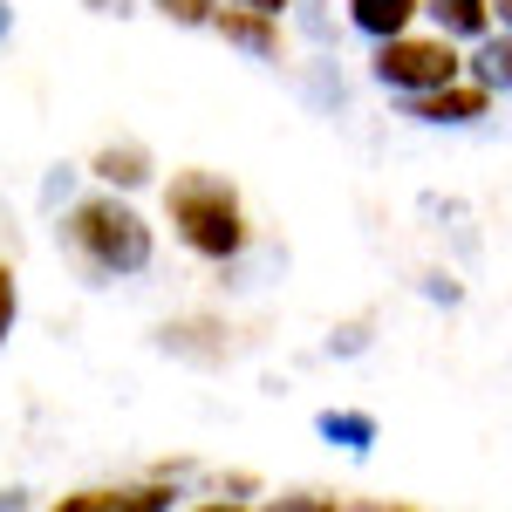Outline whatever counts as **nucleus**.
Masks as SVG:
<instances>
[{"instance_id": "11", "label": "nucleus", "mask_w": 512, "mask_h": 512, "mask_svg": "<svg viewBox=\"0 0 512 512\" xmlns=\"http://www.w3.org/2000/svg\"><path fill=\"white\" fill-rule=\"evenodd\" d=\"M321 437L342 451H369L376 444V417L369 410H321Z\"/></svg>"}, {"instance_id": "21", "label": "nucleus", "mask_w": 512, "mask_h": 512, "mask_svg": "<svg viewBox=\"0 0 512 512\" xmlns=\"http://www.w3.org/2000/svg\"><path fill=\"white\" fill-rule=\"evenodd\" d=\"M7 28H14V7H7V0H0V41H7Z\"/></svg>"}, {"instance_id": "4", "label": "nucleus", "mask_w": 512, "mask_h": 512, "mask_svg": "<svg viewBox=\"0 0 512 512\" xmlns=\"http://www.w3.org/2000/svg\"><path fill=\"white\" fill-rule=\"evenodd\" d=\"M212 28L233 41V48L260 55V62H274V55H280V21H274V14H253V7H219V14H212Z\"/></svg>"}, {"instance_id": "20", "label": "nucleus", "mask_w": 512, "mask_h": 512, "mask_svg": "<svg viewBox=\"0 0 512 512\" xmlns=\"http://www.w3.org/2000/svg\"><path fill=\"white\" fill-rule=\"evenodd\" d=\"M492 14H499V28L512 35V0H492Z\"/></svg>"}, {"instance_id": "1", "label": "nucleus", "mask_w": 512, "mask_h": 512, "mask_svg": "<svg viewBox=\"0 0 512 512\" xmlns=\"http://www.w3.org/2000/svg\"><path fill=\"white\" fill-rule=\"evenodd\" d=\"M164 212L198 260H239L246 253V205L219 171H171Z\"/></svg>"}, {"instance_id": "3", "label": "nucleus", "mask_w": 512, "mask_h": 512, "mask_svg": "<svg viewBox=\"0 0 512 512\" xmlns=\"http://www.w3.org/2000/svg\"><path fill=\"white\" fill-rule=\"evenodd\" d=\"M369 69H376L383 89H403L417 103V96H437V89H451L465 76V55H458V41H444V35H396L376 48Z\"/></svg>"}, {"instance_id": "19", "label": "nucleus", "mask_w": 512, "mask_h": 512, "mask_svg": "<svg viewBox=\"0 0 512 512\" xmlns=\"http://www.w3.org/2000/svg\"><path fill=\"white\" fill-rule=\"evenodd\" d=\"M28 506V492H14V485H7V492H0V512H21Z\"/></svg>"}, {"instance_id": "2", "label": "nucleus", "mask_w": 512, "mask_h": 512, "mask_svg": "<svg viewBox=\"0 0 512 512\" xmlns=\"http://www.w3.org/2000/svg\"><path fill=\"white\" fill-rule=\"evenodd\" d=\"M62 239L76 246L96 274H144V267H151V226H144V212L117 192H96V198H82V205H69Z\"/></svg>"}, {"instance_id": "13", "label": "nucleus", "mask_w": 512, "mask_h": 512, "mask_svg": "<svg viewBox=\"0 0 512 512\" xmlns=\"http://www.w3.org/2000/svg\"><path fill=\"white\" fill-rule=\"evenodd\" d=\"M48 512H117V485H96V492H69V499H55Z\"/></svg>"}, {"instance_id": "18", "label": "nucleus", "mask_w": 512, "mask_h": 512, "mask_svg": "<svg viewBox=\"0 0 512 512\" xmlns=\"http://www.w3.org/2000/svg\"><path fill=\"white\" fill-rule=\"evenodd\" d=\"M82 7H89V14H123L130 0H82Z\"/></svg>"}, {"instance_id": "22", "label": "nucleus", "mask_w": 512, "mask_h": 512, "mask_svg": "<svg viewBox=\"0 0 512 512\" xmlns=\"http://www.w3.org/2000/svg\"><path fill=\"white\" fill-rule=\"evenodd\" d=\"M369 512H410V506H369Z\"/></svg>"}, {"instance_id": "6", "label": "nucleus", "mask_w": 512, "mask_h": 512, "mask_svg": "<svg viewBox=\"0 0 512 512\" xmlns=\"http://www.w3.org/2000/svg\"><path fill=\"white\" fill-rule=\"evenodd\" d=\"M424 14L437 21L444 41H492V0H424Z\"/></svg>"}, {"instance_id": "8", "label": "nucleus", "mask_w": 512, "mask_h": 512, "mask_svg": "<svg viewBox=\"0 0 512 512\" xmlns=\"http://www.w3.org/2000/svg\"><path fill=\"white\" fill-rule=\"evenodd\" d=\"M89 178H103L110 192H137V185H151V151L144 144H103L89 158Z\"/></svg>"}, {"instance_id": "14", "label": "nucleus", "mask_w": 512, "mask_h": 512, "mask_svg": "<svg viewBox=\"0 0 512 512\" xmlns=\"http://www.w3.org/2000/svg\"><path fill=\"white\" fill-rule=\"evenodd\" d=\"M260 512H342V499H321V492H294V499H267Z\"/></svg>"}, {"instance_id": "15", "label": "nucleus", "mask_w": 512, "mask_h": 512, "mask_svg": "<svg viewBox=\"0 0 512 512\" xmlns=\"http://www.w3.org/2000/svg\"><path fill=\"white\" fill-rule=\"evenodd\" d=\"M14 315H21V294H14V267L0 260V342L14 335Z\"/></svg>"}, {"instance_id": "17", "label": "nucleus", "mask_w": 512, "mask_h": 512, "mask_svg": "<svg viewBox=\"0 0 512 512\" xmlns=\"http://www.w3.org/2000/svg\"><path fill=\"white\" fill-rule=\"evenodd\" d=\"M185 512H246L239 499H198V506H185Z\"/></svg>"}, {"instance_id": "9", "label": "nucleus", "mask_w": 512, "mask_h": 512, "mask_svg": "<svg viewBox=\"0 0 512 512\" xmlns=\"http://www.w3.org/2000/svg\"><path fill=\"white\" fill-rule=\"evenodd\" d=\"M171 355H192V362H226V328L219 321H205V315H192V321H164V335H158Z\"/></svg>"}, {"instance_id": "7", "label": "nucleus", "mask_w": 512, "mask_h": 512, "mask_svg": "<svg viewBox=\"0 0 512 512\" xmlns=\"http://www.w3.org/2000/svg\"><path fill=\"white\" fill-rule=\"evenodd\" d=\"M424 14V0H349V21L362 28V35L376 41H396V35H410V21Z\"/></svg>"}, {"instance_id": "10", "label": "nucleus", "mask_w": 512, "mask_h": 512, "mask_svg": "<svg viewBox=\"0 0 512 512\" xmlns=\"http://www.w3.org/2000/svg\"><path fill=\"white\" fill-rule=\"evenodd\" d=\"M465 69L478 76V89H512V35L499 28L492 41H478V55H465Z\"/></svg>"}, {"instance_id": "16", "label": "nucleus", "mask_w": 512, "mask_h": 512, "mask_svg": "<svg viewBox=\"0 0 512 512\" xmlns=\"http://www.w3.org/2000/svg\"><path fill=\"white\" fill-rule=\"evenodd\" d=\"M226 7H253V14H274L280 21V7H294V0H226Z\"/></svg>"}, {"instance_id": "12", "label": "nucleus", "mask_w": 512, "mask_h": 512, "mask_svg": "<svg viewBox=\"0 0 512 512\" xmlns=\"http://www.w3.org/2000/svg\"><path fill=\"white\" fill-rule=\"evenodd\" d=\"M164 21H178V28H198V21H212L219 14V0H151Z\"/></svg>"}, {"instance_id": "5", "label": "nucleus", "mask_w": 512, "mask_h": 512, "mask_svg": "<svg viewBox=\"0 0 512 512\" xmlns=\"http://www.w3.org/2000/svg\"><path fill=\"white\" fill-rule=\"evenodd\" d=\"M492 110V89H478V82H451V89H437V96H417L410 103V117L417 123H478Z\"/></svg>"}]
</instances>
